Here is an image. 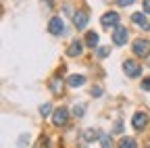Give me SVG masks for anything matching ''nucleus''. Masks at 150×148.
<instances>
[{
	"label": "nucleus",
	"mask_w": 150,
	"mask_h": 148,
	"mask_svg": "<svg viewBox=\"0 0 150 148\" xmlns=\"http://www.w3.org/2000/svg\"><path fill=\"white\" fill-rule=\"evenodd\" d=\"M67 121H69V113H67V108H65V106L56 108V110H54V117H52V123H54L56 127H63V125H67Z\"/></svg>",
	"instance_id": "nucleus-1"
},
{
	"label": "nucleus",
	"mask_w": 150,
	"mask_h": 148,
	"mask_svg": "<svg viewBox=\"0 0 150 148\" xmlns=\"http://www.w3.org/2000/svg\"><path fill=\"white\" fill-rule=\"evenodd\" d=\"M134 52L138 54V57H148L150 54V42L148 40H136L134 42Z\"/></svg>",
	"instance_id": "nucleus-2"
},
{
	"label": "nucleus",
	"mask_w": 150,
	"mask_h": 148,
	"mask_svg": "<svg viewBox=\"0 0 150 148\" xmlns=\"http://www.w3.org/2000/svg\"><path fill=\"white\" fill-rule=\"evenodd\" d=\"M127 38H129V31H127L125 27H117V29H115V33H112V42H115L117 46L127 44Z\"/></svg>",
	"instance_id": "nucleus-3"
},
{
	"label": "nucleus",
	"mask_w": 150,
	"mask_h": 148,
	"mask_svg": "<svg viewBox=\"0 0 150 148\" xmlns=\"http://www.w3.org/2000/svg\"><path fill=\"white\" fill-rule=\"evenodd\" d=\"M48 29H50V33H54V35H61V33L65 31V23H63V19H61V17H52Z\"/></svg>",
	"instance_id": "nucleus-4"
},
{
	"label": "nucleus",
	"mask_w": 150,
	"mask_h": 148,
	"mask_svg": "<svg viewBox=\"0 0 150 148\" xmlns=\"http://www.w3.org/2000/svg\"><path fill=\"white\" fill-rule=\"evenodd\" d=\"M123 69H125V73L129 77H138L140 73H142V67L136 63V61H125V65H123Z\"/></svg>",
	"instance_id": "nucleus-5"
},
{
	"label": "nucleus",
	"mask_w": 150,
	"mask_h": 148,
	"mask_svg": "<svg viewBox=\"0 0 150 148\" xmlns=\"http://www.w3.org/2000/svg\"><path fill=\"white\" fill-rule=\"evenodd\" d=\"M119 23V15L117 13H104L102 15V25L104 27H115Z\"/></svg>",
	"instance_id": "nucleus-6"
},
{
	"label": "nucleus",
	"mask_w": 150,
	"mask_h": 148,
	"mask_svg": "<svg viewBox=\"0 0 150 148\" xmlns=\"http://www.w3.org/2000/svg\"><path fill=\"white\" fill-rule=\"evenodd\" d=\"M73 23H75V27L77 29H83L86 25H88V15L83 13V11H77L73 15Z\"/></svg>",
	"instance_id": "nucleus-7"
},
{
	"label": "nucleus",
	"mask_w": 150,
	"mask_h": 148,
	"mask_svg": "<svg viewBox=\"0 0 150 148\" xmlns=\"http://www.w3.org/2000/svg\"><path fill=\"white\" fill-rule=\"evenodd\" d=\"M146 123H148V119H146V115H144V113H136V115H134V119H131V125H134L136 129H144V127H146Z\"/></svg>",
	"instance_id": "nucleus-8"
},
{
	"label": "nucleus",
	"mask_w": 150,
	"mask_h": 148,
	"mask_svg": "<svg viewBox=\"0 0 150 148\" xmlns=\"http://www.w3.org/2000/svg\"><path fill=\"white\" fill-rule=\"evenodd\" d=\"M131 21H134L136 25H140V27H144V29L150 27V23H148L146 17H144V13H134V15H131Z\"/></svg>",
	"instance_id": "nucleus-9"
},
{
	"label": "nucleus",
	"mask_w": 150,
	"mask_h": 148,
	"mask_svg": "<svg viewBox=\"0 0 150 148\" xmlns=\"http://www.w3.org/2000/svg\"><path fill=\"white\" fill-rule=\"evenodd\" d=\"M67 54H69V57H79V54H81V42H77V40L71 42V46H69Z\"/></svg>",
	"instance_id": "nucleus-10"
},
{
	"label": "nucleus",
	"mask_w": 150,
	"mask_h": 148,
	"mask_svg": "<svg viewBox=\"0 0 150 148\" xmlns=\"http://www.w3.org/2000/svg\"><path fill=\"white\" fill-rule=\"evenodd\" d=\"M83 84H86V77L83 75H71L69 77V86H73V88H79Z\"/></svg>",
	"instance_id": "nucleus-11"
},
{
	"label": "nucleus",
	"mask_w": 150,
	"mask_h": 148,
	"mask_svg": "<svg viewBox=\"0 0 150 148\" xmlns=\"http://www.w3.org/2000/svg\"><path fill=\"white\" fill-rule=\"evenodd\" d=\"M100 136H102V134H98V132H94V129H88V132L83 134V140H86V142H96V140H98Z\"/></svg>",
	"instance_id": "nucleus-12"
},
{
	"label": "nucleus",
	"mask_w": 150,
	"mask_h": 148,
	"mask_svg": "<svg viewBox=\"0 0 150 148\" xmlns=\"http://www.w3.org/2000/svg\"><path fill=\"white\" fill-rule=\"evenodd\" d=\"M50 90L54 92V94H61V92H63V81H61L59 77L52 79V81H50Z\"/></svg>",
	"instance_id": "nucleus-13"
},
{
	"label": "nucleus",
	"mask_w": 150,
	"mask_h": 148,
	"mask_svg": "<svg viewBox=\"0 0 150 148\" xmlns=\"http://www.w3.org/2000/svg\"><path fill=\"white\" fill-rule=\"evenodd\" d=\"M86 44H88L90 48H94V46L98 44V33H94V31H90V33H88V38H86Z\"/></svg>",
	"instance_id": "nucleus-14"
},
{
	"label": "nucleus",
	"mask_w": 150,
	"mask_h": 148,
	"mask_svg": "<svg viewBox=\"0 0 150 148\" xmlns=\"http://www.w3.org/2000/svg\"><path fill=\"white\" fill-rule=\"evenodd\" d=\"M83 110H86L83 104H79V106L75 104V106H73V115H75V117H81V115H83Z\"/></svg>",
	"instance_id": "nucleus-15"
},
{
	"label": "nucleus",
	"mask_w": 150,
	"mask_h": 148,
	"mask_svg": "<svg viewBox=\"0 0 150 148\" xmlns=\"http://www.w3.org/2000/svg\"><path fill=\"white\" fill-rule=\"evenodd\" d=\"M119 146H123V148H125V146H136V140H131V138H123V140L119 142Z\"/></svg>",
	"instance_id": "nucleus-16"
},
{
	"label": "nucleus",
	"mask_w": 150,
	"mask_h": 148,
	"mask_svg": "<svg viewBox=\"0 0 150 148\" xmlns=\"http://www.w3.org/2000/svg\"><path fill=\"white\" fill-rule=\"evenodd\" d=\"M100 144H102V146H110V144H112V140H110L108 136H100Z\"/></svg>",
	"instance_id": "nucleus-17"
},
{
	"label": "nucleus",
	"mask_w": 150,
	"mask_h": 148,
	"mask_svg": "<svg viewBox=\"0 0 150 148\" xmlns=\"http://www.w3.org/2000/svg\"><path fill=\"white\" fill-rule=\"evenodd\" d=\"M50 110H52V106H50V104H42V106H40V113H42V115H48Z\"/></svg>",
	"instance_id": "nucleus-18"
},
{
	"label": "nucleus",
	"mask_w": 150,
	"mask_h": 148,
	"mask_svg": "<svg viewBox=\"0 0 150 148\" xmlns=\"http://www.w3.org/2000/svg\"><path fill=\"white\" fill-rule=\"evenodd\" d=\"M108 52H110V50H108L106 46H104V48H98V57H100V59H102V57H108Z\"/></svg>",
	"instance_id": "nucleus-19"
},
{
	"label": "nucleus",
	"mask_w": 150,
	"mask_h": 148,
	"mask_svg": "<svg viewBox=\"0 0 150 148\" xmlns=\"http://www.w3.org/2000/svg\"><path fill=\"white\" fill-rule=\"evenodd\" d=\"M117 2H119V6H129V4H134L136 0H117Z\"/></svg>",
	"instance_id": "nucleus-20"
},
{
	"label": "nucleus",
	"mask_w": 150,
	"mask_h": 148,
	"mask_svg": "<svg viewBox=\"0 0 150 148\" xmlns=\"http://www.w3.org/2000/svg\"><path fill=\"white\" fill-rule=\"evenodd\" d=\"M100 94H102V88H100V86L92 88V96H100Z\"/></svg>",
	"instance_id": "nucleus-21"
},
{
	"label": "nucleus",
	"mask_w": 150,
	"mask_h": 148,
	"mask_svg": "<svg viewBox=\"0 0 150 148\" xmlns=\"http://www.w3.org/2000/svg\"><path fill=\"white\" fill-rule=\"evenodd\" d=\"M142 88L150 92V77H146V79H144V84H142Z\"/></svg>",
	"instance_id": "nucleus-22"
},
{
	"label": "nucleus",
	"mask_w": 150,
	"mask_h": 148,
	"mask_svg": "<svg viewBox=\"0 0 150 148\" xmlns=\"http://www.w3.org/2000/svg\"><path fill=\"white\" fill-rule=\"evenodd\" d=\"M144 13H150V0H144Z\"/></svg>",
	"instance_id": "nucleus-23"
},
{
	"label": "nucleus",
	"mask_w": 150,
	"mask_h": 148,
	"mask_svg": "<svg viewBox=\"0 0 150 148\" xmlns=\"http://www.w3.org/2000/svg\"><path fill=\"white\" fill-rule=\"evenodd\" d=\"M42 144H48V140L46 138H40V140H38V146H42Z\"/></svg>",
	"instance_id": "nucleus-24"
}]
</instances>
